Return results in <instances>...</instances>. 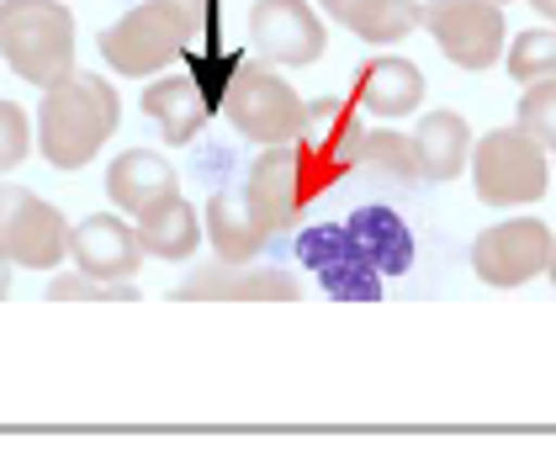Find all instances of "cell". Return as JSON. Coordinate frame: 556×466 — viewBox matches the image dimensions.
<instances>
[{"label":"cell","instance_id":"1","mask_svg":"<svg viewBox=\"0 0 556 466\" xmlns=\"http://www.w3.org/2000/svg\"><path fill=\"white\" fill-rule=\"evenodd\" d=\"M123 123V101H117V85L106 75H80L70 70L64 80H53L43 90V106H38V149L53 169H86Z\"/></svg>","mask_w":556,"mask_h":466},{"label":"cell","instance_id":"2","mask_svg":"<svg viewBox=\"0 0 556 466\" xmlns=\"http://www.w3.org/2000/svg\"><path fill=\"white\" fill-rule=\"evenodd\" d=\"M202 38V27L175 5V0H138L128 5L112 27H101V59L128 75V80H149L160 70H170L175 59H186V48Z\"/></svg>","mask_w":556,"mask_h":466},{"label":"cell","instance_id":"3","mask_svg":"<svg viewBox=\"0 0 556 466\" xmlns=\"http://www.w3.org/2000/svg\"><path fill=\"white\" fill-rule=\"evenodd\" d=\"M340 175L344 169L334 165L318 143L292 138V143H270L255 165H250L244 191H250L255 212L265 217V228H270V234H287L302 217V207H307L313 197H324Z\"/></svg>","mask_w":556,"mask_h":466},{"label":"cell","instance_id":"4","mask_svg":"<svg viewBox=\"0 0 556 466\" xmlns=\"http://www.w3.org/2000/svg\"><path fill=\"white\" fill-rule=\"evenodd\" d=\"M0 59L48 90L75 70V16L59 0H0Z\"/></svg>","mask_w":556,"mask_h":466},{"label":"cell","instance_id":"5","mask_svg":"<svg viewBox=\"0 0 556 466\" xmlns=\"http://www.w3.org/2000/svg\"><path fill=\"white\" fill-rule=\"evenodd\" d=\"M471 186H477V202L488 207H530L552 191V160L530 133L493 127L471 149Z\"/></svg>","mask_w":556,"mask_h":466},{"label":"cell","instance_id":"6","mask_svg":"<svg viewBox=\"0 0 556 466\" xmlns=\"http://www.w3.org/2000/svg\"><path fill=\"white\" fill-rule=\"evenodd\" d=\"M223 112H228L233 133L260 143V149L292 143V138H302V127H307V101L270 64H239L228 75V90H223Z\"/></svg>","mask_w":556,"mask_h":466},{"label":"cell","instance_id":"7","mask_svg":"<svg viewBox=\"0 0 556 466\" xmlns=\"http://www.w3.org/2000/svg\"><path fill=\"white\" fill-rule=\"evenodd\" d=\"M419 22L429 27V38L440 42V53L456 64V70H493L504 59V38H509V22H504V5L498 0H425Z\"/></svg>","mask_w":556,"mask_h":466},{"label":"cell","instance_id":"8","mask_svg":"<svg viewBox=\"0 0 556 466\" xmlns=\"http://www.w3.org/2000/svg\"><path fill=\"white\" fill-rule=\"evenodd\" d=\"M0 254L16 270H53L70 260V217L27 186H0Z\"/></svg>","mask_w":556,"mask_h":466},{"label":"cell","instance_id":"9","mask_svg":"<svg viewBox=\"0 0 556 466\" xmlns=\"http://www.w3.org/2000/svg\"><path fill=\"white\" fill-rule=\"evenodd\" d=\"M552 244L556 239L541 217H509V223H493L471 239V270H477V281L514 292V287L546 276Z\"/></svg>","mask_w":556,"mask_h":466},{"label":"cell","instance_id":"10","mask_svg":"<svg viewBox=\"0 0 556 466\" xmlns=\"http://www.w3.org/2000/svg\"><path fill=\"white\" fill-rule=\"evenodd\" d=\"M250 42L265 64H281V70H307L324 59L329 33L318 22V11L307 0H255L250 11Z\"/></svg>","mask_w":556,"mask_h":466},{"label":"cell","instance_id":"11","mask_svg":"<svg viewBox=\"0 0 556 466\" xmlns=\"http://www.w3.org/2000/svg\"><path fill=\"white\" fill-rule=\"evenodd\" d=\"M70 260L75 270L101 276V281H132L149 254L123 212H90L86 223H70Z\"/></svg>","mask_w":556,"mask_h":466},{"label":"cell","instance_id":"12","mask_svg":"<svg viewBox=\"0 0 556 466\" xmlns=\"http://www.w3.org/2000/svg\"><path fill=\"white\" fill-rule=\"evenodd\" d=\"M298 281L287 270H270V265H207V270H191L175 302H292Z\"/></svg>","mask_w":556,"mask_h":466},{"label":"cell","instance_id":"13","mask_svg":"<svg viewBox=\"0 0 556 466\" xmlns=\"http://www.w3.org/2000/svg\"><path fill=\"white\" fill-rule=\"evenodd\" d=\"M350 101L371 117H408L425 106V70L403 53H377L355 70Z\"/></svg>","mask_w":556,"mask_h":466},{"label":"cell","instance_id":"14","mask_svg":"<svg viewBox=\"0 0 556 466\" xmlns=\"http://www.w3.org/2000/svg\"><path fill=\"white\" fill-rule=\"evenodd\" d=\"M202 239H213V254L223 265H250L270 244V228H265V217L255 212L244 186H223L207 202V234Z\"/></svg>","mask_w":556,"mask_h":466},{"label":"cell","instance_id":"15","mask_svg":"<svg viewBox=\"0 0 556 466\" xmlns=\"http://www.w3.org/2000/svg\"><path fill=\"white\" fill-rule=\"evenodd\" d=\"M143 112H149V123L165 133L170 149H186V143L207 127L213 101H207V90H202L197 75L180 70V75H165V80H154L149 90H143Z\"/></svg>","mask_w":556,"mask_h":466},{"label":"cell","instance_id":"16","mask_svg":"<svg viewBox=\"0 0 556 466\" xmlns=\"http://www.w3.org/2000/svg\"><path fill=\"white\" fill-rule=\"evenodd\" d=\"M170 191H180V180H175L170 160L154 154V149H123V154L106 165V197H112V207L123 212V217L149 212L160 197H170Z\"/></svg>","mask_w":556,"mask_h":466},{"label":"cell","instance_id":"17","mask_svg":"<svg viewBox=\"0 0 556 466\" xmlns=\"http://www.w3.org/2000/svg\"><path fill=\"white\" fill-rule=\"evenodd\" d=\"M414 138V160H419V180H456L467 169L471 133L462 112H425Z\"/></svg>","mask_w":556,"mask_h":466},{"label":"cell","instance_id":"18","mask_svg":"<svg viewBox=\"0 0 556 466\" xmlns=\"http://www.w3.org/2000/svg\"><path fill=\"white\" fill-rule=\"evenodd\" d=\"M132 228H138L143 254H154V260H191L197 244H202V217H197V207L180 191L160 197L149 212H138Z\"/></svg>","mask_w":556,"mask_h":466},{"label":"cell","instance_id":"19","mask_svg":"<svg viewBox=\"0 0 556 466\" xmlns=\"http://www.w3.org/2000/svg\"><path fill=\"white\" fill-rule=\"evenodd\" d=\"M419 11H425L419 0H350L334 22H344L361 42L387 48V42H403L419 27Z\"/></svg>","mask_w":556,"mask_h":466},{"label":"cell","instance_id":"20","mask_svg":"<svg viewBox=\"0 0 556 466\" xmlns=\"http://www.w3.org/2000/svg\"><path fill=\"white\" fill-rule=\"evenodd\" d=\"M355 169H371L392 186H414L419 180V160H414V138L392 133V127H366L361 149H355Z\"/></svg>","mask_w":556,"mask_h":466},{"label":"cell","instance_id":"21","mask_svg":"<svg viewBox=\"0 0 556 466\" xmlns=\"http://www.w3.org/2000/svg\"><path fill=\"white\" fill-rule=\"evenodd\" d=\"M509 80L535 85V80H556V27H530L509 42Z\"/></svg>","mask_w":556,"mask_h":466},{"label":"cell","instance_id":"22","mask_svg":"<svg viewBox=\"0 0 556 466\" xmlns=\"http://www.w3.org/2000/svg\"><path fill=\"white\" fill-rule=\"evenodd\" d=\"M514 127H519V133H530L541 149H556V80L525 85L519 112H514Z\"/></svg>","mask_w":556,"mask_h":466},{"label":"cell","instance_id":"23","mask_svg":"<svg viewBox=\"0 0 556 466\" xmlns=\"http://www.w3.org/2000/svg\"><path fill=\"white\" fill-rule=\"evenodd\" d=\"M48 302H138V287L132 281H101V276H53L48 281Z\"/></svg>","mask_w":556,"mask_h":466},{"label":"cell","instance_id":"24","mask_svg":"<svg viewBox=\"0 0 556 466\" xmlns=\"http://www.w3.org/2000/svg\"><path fill=\"white\" fill-rule=\"evenodd\" d=\"M27 154H33V117H27L16 101L0 96V175L16 169Z\"/></svg>","mask_w":556,"mask_h":466},{"label":"cell","instance_id":"25","mask_svg":"<svg viewBox=\"0 0 556 466\" xmlns=\"http://www.w3.org/2000/svg\"><path fill=\"white\" fill-rule=\"evenodd\" d=\"M175 5H180V11H186V16L202 27V38H207V27L217 33V0H175Z\"/></svg>","mask_w":556,"mask_h":466},{"label":"cell","instance_id":"26","mask_svg":"<svg viewBox=\"0 0 556 466\" xmlns=\"http://www.w3.org/2000/svg\"><path fill=\"white\" fill-rule=\"evenodd\" d=\"M11 270H16V265H11V260H5V254H0V302H5V297H11Z\"/></svg>","mask_w":556,"mask_h":466},{"label":"cell","instance_id":"27","mask_svg":"<svg viewBox=\"0 0 556 466\" xmlns=\"http://www.w3.org/2000/svg\"><path fill=\"white\" fill-rule=\"evenodd\" d=\"M530 5H535V16H541V22H556V0H530Z\"/></svg>","mask_w":556,"mask_h":466},{"label":"cell","instance_id":"28","mask_svg":"<svg viewBox=\"0 0 556 466\" xmlns=\"http://www.w3.org/2000/svg\"><path fill=\"white\" fill-rule=\"evenodd\" d=\"M318 5H324L329 16H340V11H344V5H350V0H318Z\"/></svg>","mask_w":556,"mask_h":466},{"label":"cell","instance_id":"29","mask_svg":"<svg viewBox=\"0 0 556 466\" xmlns=\"http://www.w3.org/2000/svg\"><path fill=\"white\" fill-rule=\"evenodd\" d=\"M546 276H552V287H556V244H552V260H546Z\"/></svg>","mask_w":556,"mask_h":466},{"label":"cell","instance_id":"30","mask_svg":"<svg viewBox=\"0 0 556 466\" xmlns=\"http://www.w3.org/2000/svg\"><path fill=\"white\" fill-rule=\"evenodd\" d=\"M498 5H509V0H498Z\"/></svg>","mask_w":556,"mask_h":466}]
</instances>
